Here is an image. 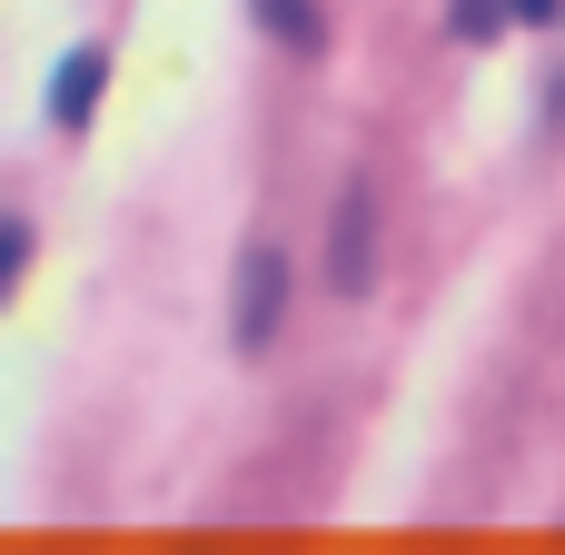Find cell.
Returning a JSON list of instances; mask_svg holds the SVG:
<instances>
[{"mask_svg":"<svg viewBox=\"0 0 565 555\" xmlns=\"http://www.w3.org/2000/svg\"><path fill=\"white\" fill-rule=\"evenodd\" d=\"M278 298H288V258H278V248H248V268H238V308H228L238 348H268V328H278Z\"/></svg>","mask_w":565,"mask_h":555,"instance_id":"1","label":"cell"},{"mask_svg":"<svg viewBox=\"0 0 565 555\" xmlns=\"http://www.w3.org/2000/svg\"><path fill=\"white\" fill-rule=\"evenodd\" d=\"M367 238H377V199H367V189H348L338 238H328V288H338V298H358V288H367Z\"/></svg>","mask_w":565,"mask_h":555,"instance_id":"2","label":"cell"},{"mask_svg":"<svg viewBox=\"0 0 565 555\" xmlns=\"http://www.w3.org/2000/svg\"><path fill=\"white\" fill-rule=\"evenodd\" d=\"M99 89H109V50H70V60H60V79H50V119H60V129H79V119L99 109Z\"/></svg>","mask_w":565,"mask_h":555,"instance_id":"3","label":"cell"},{"mask_svg":"<svg viewBox=\"0 0 565 555\" xmlns=\"http://www.w3.org/2000/svg\"><path fill=\"white\" fill-rule=\"evenodd\" d=\"M248 20H258L278 50H328V10H318V0H248Z\"/></svg>","mask_w":565,"mask_h":555,"instance_id":"4","label":"cell"},{"mask_svg":"<svg viewBox=\"0 0 565 555\" xmlns=\"http://www.w3.org/2000/svg\"><path fill=\"white\" fill-rule=\"evenodd\" d=\"M507 10H516V0H457V10H447V30H457V40H497V20H507Z\"/></svg>","mask_w":565,"mask_h":555,"instance_id":"5","label":"cell"},{"mask_svg":"<svg viewBox=\"0 0 565 555\" xmlns=\"http://www.w3.org/2000/svg\"><path fill=\"white\" fill-rule=\"evenodd\" d=\"M546 129H565V70L546 79Z\"/></svg>","mask_w":565,"mask_h":555,"instance_id":"6","label":"cell"},{"mask_svg":"<svg viewBox=\"0 0 565 555\" xmlns=\"http://www.w3.org/2000/svg\"><path fill=\"white\" fill-rule=\"evenodd\" d=\"M565 0H516V20H556Z\"/></svg>","mask_w":565,"mask_h":555,"instance_id":"7","label":"cell"}]
</instances>
